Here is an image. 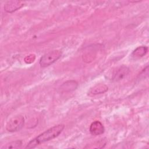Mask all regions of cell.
<instances>
[{
  "mask_svg": "<svg viewBox=\"0 0 149 149\" xmlns=\"http://www.w3.org/2000/svg\"><path fill=\"white\" fill-rule=\"evenodd\" d=\"M129 69L124 65H122L118 68L113 74L112 80L114 81H119L123 79L129 73Z\"/></svg>",
  "mask_w": 149,
  "mask_h": 149,
  "instance_id": "obj_6",
  "label": "cell"
},
{
  "mask_svg": "<svg viewBox=\"0 0 149 149\" xmlns=\"http://www.w3.org/2000/svg\"><path fill=\"white\" fill-rule=\"evenodd\" d=\"M77 86V83L75 81L70 80L68 81L63 83L62 86V88L65 91H69L72 90H74L76 88Z\"/></svg>",
  "mask_w": 149,
  "mask_h": 149,
  "instance_id": "obj_9",
  "label": "cell"
},
{
  "mask_svg": "<svg viewBox=\"0 0 149 149\" xmlns=\"http://www.w3.org/2000/svg\"><path fill=\"white\" fill-rule=\"evenodd\" d=\"M61 55L62 52L60 50L56 49L49 51L41 57L39 63L42 67L48 66L59 59Z\"/></svg>",
  "mask_w": 149,
  "mask_h": 149,
  "instance_id": "obj_2",
  "label": "cell"
},
{
  "mask_svg": "<svg viewBox=\"0 0 149 149\" xmlns=\"http://www.w3.org/2000/svg\"><path fill=\"white\" fill-rule=\"evenodd\" d=\"M108 90V87L103 84H100L95 86L90 89L89 94L92 95H97L99 94H103Z\"/></svg>",
  "mask_w": 149,
  "mask_h": 149,
  "instance_id": "obj_7",
  "label": "cell"
},
{
  "mask_svg": "<svg viewBox=\"0 0 149 149\" xmlns=\"http://www.w3.org/2000/svg\"><path fill=\"white\" fill-rule=\"evenodd\" d=\"M24 118L22 115H16L9 119L6 125V129L9 132L19 131L24 126Z\"/></svg>",
  "mask_w": 149,
  "mask_h": 149,
  "instance_id": "obj_3",
  "label": "cell"
},
{
  "mask_svg": "<svg viewBox=\"0 0 149 149\" xmlns=\"http://www.w3.org/2000/svg\"><path fill=\"white\" fill-rule=\"evenodd\" d=\"M147 51H148L147 47L146 46L139 47L133 51L132 54V56L134 58H139L144 56L147 54Z\"/></svg>",
  "mask_w": 149,
  "mask_h": 149,
  "instance_id": "obj_8",
  "label": "cell"
},
{
  "mask_svg": "<svg viewBox=\"0 0 149 149\" xmlns=\"http://www.w3.org/2000/svg\"><path fill=\"white\" fill-rule=\"evenodd\" d=\"M89 130L91 134L93 136H98L103 134L105 129L101 122L98 120H95L90 125Z\"/></svg>",
  "mask_w": 149,
  "mask_h": 149,
  "instance_id": "obj_5",
  "label": "cell"
},
{
  "mask_svg": "<svg viewBox=\"0 0 149 149\" xmlns=\"http://www.w3.org/2000/svg\"><path fill=\"white\" fill-rule=\"evenodd\" d=\"M64 125H57L47 129L36 138L31 140L26 146V148H33L41 143L52 140L58 137L64 129Z\"/></svg>",
  "mask_w": 149,
  "mask_h": 149,
  "instance_id": "obj_1",
  "label": "cell"
},
{
  "mask_svg": "<svg viewBox=\"0 0 149 149\" xmlns=\"http://www.w3.org/2000/svg\"><path fill=\"white\" fill-rule=\"evenodd\" d=\"M22 142L21 140H15L6 144L2 147V149H9V148H18L21 147Z\"/></svg>",
  "mask_w": 149,
  "mask_h": 149,
  "instance_id": "obj_10",
  "label": "cell"
},
{
  "mask_svg": "<svg viewBox=\"0 0 149 149\" xmlns=\"http://www.w3.org/2000/svg\"><path fill=\"white\" fill-rule=\"evenodd\" d=\"M24 5V2L21 1H9L4 5V10L8 13H13L21 8Z\"/></svg>",
  "mask_w": 149,
  "mask_h": 149,
  "instance_id": "obj_4",
  "label": "cell"
}]
</instances>
